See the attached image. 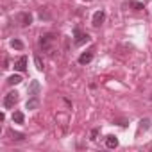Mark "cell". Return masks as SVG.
Segmentation results:
<instances>
[{"label":"cell","mask_w":152,"mask_h":152,"mask_svg":"<svg viewBox=\"0 0 152 152\" xmlns=\"http://www.w3.org/2000/svg\"><path fill=\"white\" fill-rule=\"evenodd\" d=\"M16 102H18V93H16V91H9V93L4 97V107H6V109L15 107Z\"/></svg>","instance_id":"obj_1"},{"label":"cell","mask_w":152,"mask_h":152,"mask_svg":"<svg viewBox=\"0 0 152 152\" xmlns=\"http://www.w3.org/2000/svg\"><path fill=\"white\" fill-rule=\"evenodd\" d=\"M73 34H75V45H77V47L84 45V43H86V41L90 39V36H88L86 32H81V29H79V27L73 31Z\"/></svg>","instance_id":"obj_2"},{"label":"cell","mask_w":152,"mask_h":152,"mask_svg":"<svg viewBox=\"0 0 152 152\" xmlns=\"http://www.w3.org/2000/svg\"><path fill=\"white\" fill-rule=\"evenodd\" d=\"M16 20H18V23H20L22 27H27V25L32 23V15H31V13H20V15L16 16Z\"/></svg>","instance_id":"obj_3"},{"label":"cell","mask_w":152,"mask_h":152,"mask_svg":"<svg viewBox=\"0 0 152 152\" xmlns=\"http://www.w3.org/2000/svg\"><path fill=\"white\" fill-rule=\"evenodd\" d=\"M104 20H106V13L100 9V11H97V13L93 15V22H91V23H93V27H100V25L104 23Z\"/></svg>","instance_id":"obj_4"},{"label":"cell","mask_w":152,"mask_h":152,"mask_svg":"<svg viewBox=\"0 0 152 152\" xmlns=\"http://www.w3.org/2000/svg\"><path fill=\"white\" fill-rule=\"evenodd\" d=\"M15 70H18V72H25L27 70V57L25 56H22V57H18L15 61Z\"/></svg>","instance_id":"obj_5"},{"label":"cell","mask_w":152,"mask_h":152,"mask_svg":"<svg viewBox=\"0 0 152 152\" xmlns=\"http://www.w3.org/2000/svg\"><path fill=\"white\" fill-rule=\"evenodd\" d=\"M52 41H54V34H45L43 38H41V48L43 50H48L50 48V45H52Z\"/></svg>","instance_id":"obj_6"},{"label":"cell","mask_w":152,"mask_h":152,"mask_svg":"<svg viewBox=\"0 0 152 152\" xmlns=\"http://www.w3.org/2000/svg\"><path fill=\"white\" fill-rule=\"evenodd\" d=\"M106 147H107V148H116V147H118V138L113 136V134H109V136L106 138Z\"/></svg>","instance_id":"obj_7"},{"label":"cell","mask_w":152,"mask_h":152,"mask_svg":"<svg viewBox=\"0 0 152 152\" xmlns=\"http://www.w3.org/2000/svg\"><path fill=\"white\" fill-rule=\"evenodd\" d=\"M91 59H93V52H84V54H81L79 63L81 64H88V63H91Z\"/></svg>","instance_id":"obj_8"},{"label":"cell","mask_w":152,"mask_h":152,"mask_svg":"<svg viewBox=\"0 0 152 152\" xmlns=\"http://www.w3.org/2000/svg\"><path fill=\"white\" fill-rule=\"evenodd\" d=\"M29 95H32V97H38V95H39V83H38V81H32V83H31Z\"/></svg>","instance_id":"obj_9"},{"label":"cell","mask_w":152,"mask_h":152,"mask_svg":"<svg viewBox=\"0 0 152 152\" xmlns=\"http://www.w3.org/2000/svg\"><path fill=\"white\" fill-rule=\"evenodd\" d=\"M38 106H39V97H32V99H29L27 104H25L27 109H36Z\"/></svg>","instance_id":"obj_10"},{"label":"cell","mask_w":152,"mask_h":152,"mask_svg":"<svg viewBox=\"0 0 152 152\" xmlns=\"http://www.w3.org/2000/svg\"><path fill=\"white\" fill-rule=\"evenodd\" d=\"M13 122H15V124H23V122H25V115H23L22 111H15V113H13Z\"/></svg>","instance_id":"obj_11"},{"label":"cell","mask_w":152,"mask_h":152,"mask_svg":"<svg viewBox=\"0 0 152 152\" xmlns=\"http://www.w3.org/2000/svg\"><path fill=\"white\" fill-rule=\"evenodd\" d=\"M148 127H150V120H148V118H143V120L140 122V127H138V134H141L143 131H148Z\"/></svg>","instance_id":"obj_12"},{"label":"cell","mask_w":152,"mask_h":152,"mask_svg":"<svg viewBox=\"0 0 152 152\" xmlns=\"http://www.w3.org/2000/svg\"><path fill=\"white\" fill-rule=\"evenodd\" d=\"M23 79H22V75H11V77L7 79V83L11 84V86H15V84H20Z\"/></svg>","instance_id":"obj_13"},{"label":"cell","mask_w":152,"mask_h":152,"mask_svg":"<svg viewBox=\"0 0 152 152\" xmlns=\"http://www.w3.org/2000/svg\"><path fill=\"white\" fill-rule=\"evenodd\" d=\"M129 7H132L134 11H141L143 9V4L141 2H136V0H129Z\"/></svg>","instance_id":"obj_14"},{"label":"cell","mask_w":152,"mask_h":152,"mask_svg":"<svg viewBox=\"0 0 152 152\" xmlns=\"http://www.w3.org/2000/svg\"><path fill=\"white\" fill-rule=\"evenodd\" d=\"M34 63H36V68H38L39 72H43L45 64H43V61H41V57H39V56H36V57H34Z\"/></svg>","instance_id":"obj_15"},{"label":"cell","mask_w":152,"mask_h":152,"mask_svg":"<svg viewBox=\"0 0 152 152\" xmlns=\"http://www.w3.org/2000/svg\"><path fill=\"white\" fill-rule=\"evenodd\" d=\"M11 47L16 48V50H22V48H23V43H22L20 39H13V41H11Z\"/></svg>","instance_id":"obj_16"},{"label":"cell","mask_w":152,"mask_h":152,"mask_svg":"<svg viewBox=\"0 0 152 152\" xmlns=\"http://www.w3.org/2000/svg\"><path fill=\"white\" fill-rule=\"evenodd\" d=\"M9 134H11V138H13V140H16V141H20V140H23V138H25L22 132H15V131H9Z\"/></svg>","instance_id":"obj_17"},{"label":"cell","mask_w":152,"mask_h":152,"mask_svg":"<svg viewBox=\"0 0 152 152\" xmlns=\"http://www.w3.org/2000/svg\"><path fill=\"white\" fill-rule=\"evenodd\" d=\"M99 132H100V129H93V131H91V138H90V140H91V141H95V140H97V136H99Z\"/></svg>","instance_id":"obj_18"},{"label":"cell","mask_w":152,"mask_h":152,"mask_svg":"<svg viewBox=\"0 0 152 152\" xmlns=\"http://www.w3.org/2000/svg\"><path fill=\"white\" fill-rule=\"evenodd\" d=\"M88 2H91V0H88Z\"/></svg>","instance_id":"obj_19"}]
</instances>
